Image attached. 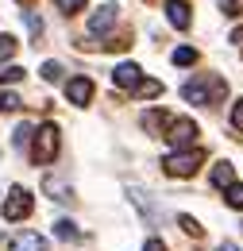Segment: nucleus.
<instances>
[{
	"label": "nucleus",
	"mask_w": 243,
	"mask_h": 251,
	"mask_svg": "<svg viewBox=\"0 0 243 251\" xmlns=\"http://www.w3.org/2000/svg\"><path fill=\"white\" fill-rule=\"evenodd\" d=\"M8 81H24V70H20V66H8V70H0V85H8Z\"/></svg>",
	"instance_id": "nucleus-22"
},
{
	"label": "nucleus",
	"mask_w": 243,
	"mask_h": 251,
	"mask_svg": "<svg viewBox=\"0 0 243 251\" xmlns=\"http://www.w3.org/2000/svg\"><path fill=\"white\" fill-rule=\"evenodd\" d=\"M201 135V127L193 124V120H170V131H166V139L174 143V147H193V139Z\"/></svg>",
	"instance_id": "nucleus-5"
},
{
	"label": "nucleus",
	"mask_w": 243,
	"mask_h": 251,
	"mask_svg": "<svg viewBox=\"0 0 243 251\" xmlns=\"http://www.w3.org/2000/svg\"><path fill=\"white\" fill-rule=\"evenodd\" d=\"M54 236H58V240H81V232H77L73 220H58V224H54Z\"/></svg>",
	"instance_id": "nucleus-15"
},
{
	"label": "nucleus",
	"mask_w": 243,
	"mask_h": 251,
	"mask_svg": "<svg viewBox=\"0 0 243 251\" xmlns=\"http://www.w3.org/2000/svg\"><path fill=\"white\" fill-rule=\"evenodd\" d=\"M12 251H50V248H47V240L39 232H20L12 240Z\"/></svg>",
	"instance_id": "nucleus-10"
},
{
	"label": "nucleus",
	"mask_w": 243,
	"mask_h": 251,
	"mask_svg": "<svg viewBox=\"0 0 243 251\" xmlns=\"http://www.w3.org/2000/svg\"><path fill=\"white\" fill-rule=\"evenodd\" d=\"M166 20H170L178 31H185V27L193 24V16H189V4H185V0H170V4H166Z\"/></svg>",
	"instance_id": "nucleus-9"
},
{
	"label": "nucleus",
	"mask_w": 243,
	"mask_h": 251,
	"mask_svg": "<svg viewBox=\"0 0 243 251\" xmlns=\"http://www.w3.org/2000/svg\"><path fill=\"white\" fill-rule=\"evenodd\" d=\"M224 16H243V0H220Z\"/></svg>",
	"instance_id": "nucleus-25"
},
{
	"label": "nucleus",
	"mask_w": 243,
	"mask_h": 251,
	"mask_svg": "<svg viewBox=\"0 0 243 251\" xmlns=\"http://www.w3.org/2000/svg\"><path fill=\"white\" fill-rule=\"evenodd\" d=\"M43 189L50 193V201H73V193L62 186V182H54V178H47V182H43Z\"/></svg>",
	"instance_id": "nucleus-14"
},
{
	"label": "nucleus",
	"mask_w": 243,
	"mask_h": 251,
	"mask_svg": "<svg viewBox=\"0 0 243 251\" xmlns=\"http://www.w3.org/2000/svg\"><path fill=\"white\" fill-rule=\"evenodd\" d=\"M166 124H170V116H166V112H158V108L143 116V127H147L151 135H158V131H162V127H166Z\"/></svg>",
	"instance_id": "nucleus-12"
},
{
	"label": "nucleus",
	"mask_w": 243,
	"mask_h": 251,
	"mask_svg": "<svg viewBox=\"0 0 243 251\" xmlns=\"http://www.w3.org/2000/svg\"><path fill=\"white\" fill-rule=\"evenodd\" d=\"M232 127H236V131H243V97L232 104Z\"/></svg>",
	"instance_id": "nucleus-24"
},
{
	"label": "nucleus",
	"mask_w": 243,
	"mask_h": 251,
	"mask_svg": "<svg viewBox=\"0 0 243 251\" xmlns=\"http://www.w3.org/2000/svg\"><path fill=\"white\" fill-rule=\"evenodd\" d=\"M16 47H20L16 35H0V62H8V58L16 54Z\"/></svg>",
	"instance_id": "nucleus-17"
},
{
	"label": "nucleus",
	"mask_w": 243,
	"mask_h": 251,
	"mask_svg": "<svg viewBox=\"0 0 243 251\" xmlns=\"http://www.w3.org/2000/svg\"><path fill=\"white\" fill-rule=\"evenodd\" d=\"M193 58H197V50H193V47H178V50H174V62H178V66H189Z\"/></svg>",
	"instance_id": "nucleus-21"
},
{
	"label": "nucleus",
	"mask_w": 243,
	"mask_h": 251,
	"mask_svg": "<svg viewBox=\"0 0 243 251\" xmlns=\"http://www.w3.org/2000/svg\"><path fill=\"white\" fill-rule=\"evenodd\" d=\"M66 100H70V104H89L93 100V81L89 77H70V81H66Z\"/></svg>",
	"instance_id": "nucleus-6"
},
{
	"label": "nucleus",
	"mask_w": 243,
	"mask_h": 251,
	"mask_svg": "<svg viewBox=\"0 0 243 251\" xmlns=\"http://www.w3.org/2000/svg\"><path fill=\"white\" fill-rule=\"evenodd\" d=\"M224 201H228L232 209H243V182H232V186L224 189Z\"/></svg>",
	"instance_id": "nucleus-16"
},
{
	"label": "nucleus",
	"mask_w": 243,
	"mask_h": 251,
	"mask_svg": "<svg viewBox=\"0 0 243 251\" xmlns=\"http://www.w3.org/2000/svg\"><path fill=\"white\" fill-rule=\"evenodd\" d=\"M201 162H205V151H197V147H182V151H174V155L162 158V170H166L170 178H193V174L201 170Z\"/></svg>",
	"instance_id": "nucleus-2"
},
{
	"label": "nucleus",
	"mask_w": 243,
	"mask_h": 251,
	"mask_svg": "<svg viewBox=\"0 0 243 251\" xmlns=\"http://www.w3.org/2000/svg\"><path fill=\"white\" fill-rule=\"evenodd\" d=\"M54 8H58L62 16H73V12H81V8H85V0H54Z\"/></svg>",
	"instance_id": "nucleus-19"
},
{
	"label": "nucleus",
	"mask_w": 243,
	"mask_h": 251,
	"mask_svg": "<svg viewBox=\"0 0 243 251\" xmlns=\"http://www.w3.org/2000/svg\"><path fill=\"white\" fill-rule=\"evenodd\" d=\"M131 93H135V97H143V100H147V97H158V93H162V81H154V77H143V81H139V85H135Z\"/></svg>",
	"instance_id": "nucleus-13"
},
{
	"label": "nucleus",
	"mask_w": 243,
	"mask_h": 251,
	"mask_svg": "<svg viewBox=\"0 0 243 251\" xmlns=\"http://www.w3.org/2000/svg\"><path fill=\"white\" fill-rule=\"evenodd\" d=\"M116 12H120L116 4H104L100 12H93V20H89V31H93V35H104L108 27H112V24H116Z\"/></svg>",
	"instance_id": "nucleus-8"
},
{
	"label": "nucleus",
	"mask_w": 243,
	"mask_h": 251,
	"mask_svg": "<svg viewBox=\"0 0 243 251\" xmlns=\"http://www.w3.org/2000/svg\"><path fill=\"white\" fill-rule=\"evenodd\" d=\"M58 147H62L58 127H54V124H43V127H39V135H35V147H31V162H35V166L54 162V158H58Z\"/></svg>",
	"instance_id": "nucleus-3"
},
{
	"label": "nucleus",
	"mask_w": 243,
	"mask_h": 251,
	"mask_svg": "<svg viewBox=\"0 0 243 251\" xmlns=\"http://www.w3.org/2000/svg\"><path fill=\"white\" fill-rule=\"evenodd\" d=\"M20 108V97L8 93V89H0V112H16Z\"/></svg>",
	"instance_id": "nucleus-20"
},
{
	"label": "nucleus",
	"mask_w": 243,
	"mask_h": 251,
	"mask_svg": "<svg viewBox=\"0 0 243 251\" xmlns=\"http://www.w3.org/2000/svg\"><path fill=\"white\" fill-rule=\"evenodd\" d=\"M43 77H47V81H62V66L58 62H43Z\"/></svg>",
	"instance_id": "nucleus-23"
},
{
	"label": "nucleus",
	"mask_w": 243,
	"mask_h": 251,
	"mask_svg": "<svg viewBox=\"0 0 243 251\" xmlns=\"http://www.w3.org/2000/svg\"><path fill=\"white\" fill-rule=\"evenodd\" d=\"M143 251H166V244H162V240H147V248Z\"/></svg>",
	"instance_id": "nucleus-28"
},
{
	"label": "nucleus",
	"mask_w": 243,
	"mask_h": 251,
	"mask_svg": "<svg viewBox=\"0 0 243 251\" xmlns=\"http://www.w3.org/2000/svg\"><path fill=\"white\" fill-rule=\"evenodd\" d=\"M178 224H182V232H189V236H193V240H201V236H205V228H201V224H197V220L193 217H178Z\"/></svg>",
	"instance_id": "nucleus-18"
},
{
	"label": "nucleus",
	"mask_w": 243,
	"mask_h": 251,
	"mask_svg": "<svg viewBox=\"0 0 243 251\" xmlns=\"http://www.w3.org/2000/svg\"><path fill=\"white\" fill-rule=\"evenodd\" d=\"M182 97L189 104H220L228 97V81L216 77V74H201V77H193V81L182 85Z\"/></svg>",
	"instance_id": "nucleus-1"
},
{
	"label": "nucleus",
	"mask_w": 243,
	"mask_h": 251,
	"mask_svg": "<svg viewBox=\"0 0 243 251\" xmlns=\"http://www.w3.org/2000/svg\"><path fill=\"white\" fill-rule=\"evenodd\" d=\"M232 182H236V166H232L228 158H220V162L213 166V186L216 189H228Z\"/></svg>",
	"instance_id": "nucleus-11"
},
{
	"label": "nucleus",
	"mask_w": 243,
	"mask_h": 251,
	"mask_svg": "<svg viewBox=\"0 0 243 251\" xmlns=\"http://www.w3.org/2000/svg\"><path fill=\"white\" fill-rule=\"evenodd\" d=\"M31 209H35V197H31V189L24 186H12V193L4 197V220H27Z\"/></svg>",
	"instance_id": "nucleus-4"
},
{
	"label": "nucleus",
	"mask_w": 243,
	"mask_h": 251,
	"mask_svg": "<svg viewBox=\"0 0 243 251\" xmlns=\"http://www.w3.org/2000/svg\"><path fill=\"white\" fill-rule=\"evenodd\" d=\"M24 16H27V27H31V35L39 39V35H43V20H39L35 12H24Z\"/></svg>",
	"instance_id": "nucleus-26"
},
{
	"label": "nucleus",
	"mask_w": 243,
	"mask_h": 251,
	"mask_svg": "<svg viewBox=\"0 0 243 251\" xmlns=\"http://www.w3.org/2000/svg\"><path fill=\"white\" fill-rule=\"evenodd\" d=\"M27 139H31V124H20L16 127V147H24Z\"/></svg>",
	"instance_id": "nucleus-27"
},
{
	"label": "nucleus",
	"mask_w": 243,
	"mask_h": 251,
	"mask_svg": "<svg viewBox=\"0 0 243 251\" xmlns=\"http://www.w3.org/2000/svg\"><path fill=\"white\" fill-rule=\"evenodd\" d=\"M112 81H116L120 89H135V85L143 81V70H139L135 62H120L116 70H112Z\"/></svg>",
	"instance_id": "nucleus-7"
},
{
	"label": "nucleus",
	"mask_w": 243,
	"mask_h": 251,
	"mask_svg": "<svg viewBox=\"0 0 243 251\" xmlns=\"http://www.w3.org/2000/svg\"><path fill=\"white\" fill-rule=\"evenodd\" d=\"M216 251H240V248H236V244H220Z\"/></svg>",
	"instance_id": "nucleus-29"
}]
</instances>
